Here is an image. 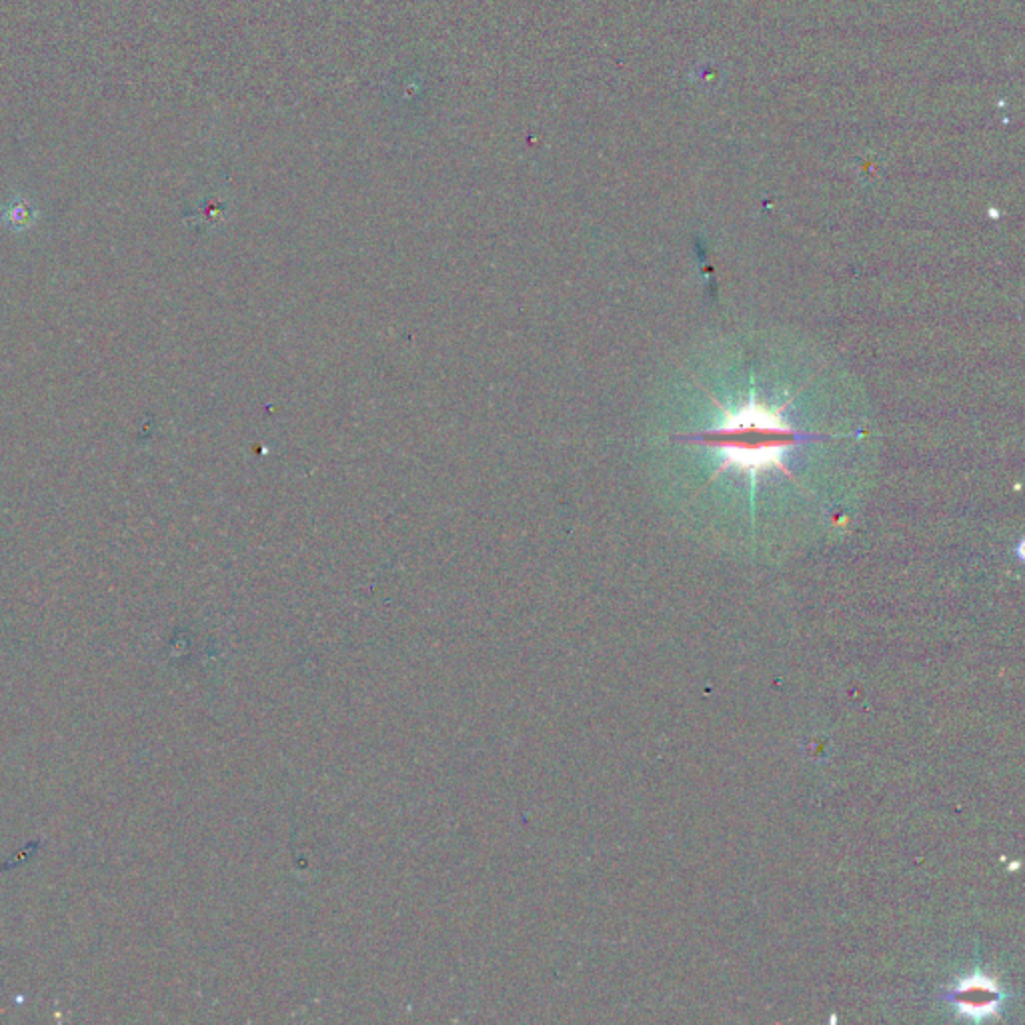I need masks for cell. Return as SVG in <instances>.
Instances as JSON below:
<instances>
[{
	"label": "cell",
	"instance_id": "obj_1",
	"mask_svg": "<svg viewBox=\"0 0 1025 1025\" xmlns=\"http://www.w3.org/2000/svg\"><path fill=\"white\" fill-rule=\"evenodd\" d=\"M801 439L805 435L781 419V409L773 411L753 399L747 407L727 413V419L717 429L689 437L691 443L717 447L725 457L721 469L733 465L751 477L773 467L787 473L783 455Z\"/></svg>",
	"mask_w": 1025,
	"mask_h": 1025
},
{
	"label": "cell",
	"instance_id": "obj_2",
	"mask_svg": "<svg viewBox=\"0 0 1025 1025\" xmlns=\"http://www.w3.org/2000/svg\"><path fill=\"white\" fill-rule=\"evenodd\" d=\"M949 1001L961 1017L983 1021L997 1015L1003 1003V991L993 977L975 971L967 977H961L949 989Z\"/></svg>",
	"mask_w": 1025,
	"mask_h": 1025
}]
</instances>
